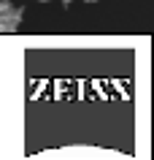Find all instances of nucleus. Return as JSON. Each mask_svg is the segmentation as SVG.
Here are the masks:
<instances>
[{
	"mask_svg": "<svg viewBox=\"0 0 154 160\" xmlns=\"http://www.w3.org/2000/svg\"><path fill=\"white\" fill-rule=\"evenodd\" d=\"M22 17H25V8L22 6H16L6 17H0V35H14L19 30V25H22Z\"/></svg>",
	"mask_w": 154,
	"mask_h": 160,
	"instance_id": "1",
	"label": "nucleus"
},
{
	"mask_svg": "<svg viewBox=\"0 0 154 160\" xmlns=\"http://www.w3.org/2000/svg\"><path fill=\"white\" fill-rule=\"evenodd\" d=\"M14 8H16V6H14L11 0H0V17H6V14H11Z\"/></svg>",
	"mask_w": 154,
	"mask_h": 160,
	"instance_id": "2",
	"label": "nucleus"
},
{
	"mask_svg": "<svg viewBox=\"0 0 154 160\" xmlns=\"http://www.w3.org/2000/svg\"><path fill=\"white\" fill-rule=\"evenodd\" d=\"M60 3H62V6H70V3H73V0H60Z\"/></svg>",
	"mask_w": 154,
	"mask_h": 160,
	"instance_id": "3",
	"label": "nucleus"
},
{
	"mask_svg": "<svg viewBox=\"0 0 154 160\" xmlns=\"http://www.w3.org/2000/svg\"><path fill=\"white\" fill-rule=\"evenodd\" d=\"M35 3H51V0H35Z\"/></svg>",
	"mask_w": 154,
	"mask_h": 160,
	"instance_id": "4",
	"label": "nucleus"
},
{
	"mask_svg": "<svg viewBox=\"0 0 154 160\" xmlns=\"http://www.w3.org/2000/svg\"><path fill=\"white\" fill-rule=\"evenodd\" d=\"M84 3H97V0H84Z\"/></svg>",
	"mask_w": 154,
	"mask_h": 160,
	"instance_id": "5",
	"label": "nucleus"
}]
</instances>
